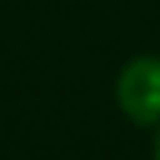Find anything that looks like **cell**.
I'll list each match as a JSON object with an SVG mask.
<instances>
[{"mask_svg":"<svg viewBox=\"0 0 160 160\" xmlns=\"http://www.w3.org/2000/svg\"><path fill=\"white\" fill-rule=\"evenodd\" d=\"M117 102L135 124H160V58L138 55L117 77Z\"/></svg>","mask_w":160,"mask_h":160,"instance_id":"6da1fadb","label":"cell"},{"mask_svg":"<svg viewBox=\"0 0 160 160\" xmlns=\"http://www.w3.org/2000/svg\"><path fill=\"white\" fill-rule=\"evenodd\" d=\"M157 160H160V135H157Z\"/></svg>","mask_w":160,"mask_h":160,"instance_id":"7a4b0ae2","label":"cell"}]
</instances>
